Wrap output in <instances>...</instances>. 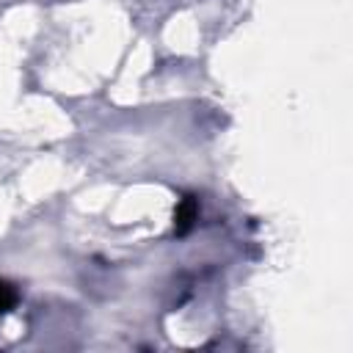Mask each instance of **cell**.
<instances>
[{"label":"cell","mask_w":353,"mask_h":353,"mask_svg":"<svg viewBox=\"0 0 353 353\" xmlns=\"http://www.w3.org/2000/svg\"><path fill=\"white\" fill-rule=\"evenodd\" d=\"M196 215H199V204H196V199H193V196H185V199L179 201L176 212H174V229H176V234H185V232L193 226Z\"/></svg>","instance_id":"cell-1"},{"label":"cell","mask_w":353,"mask_h":353,"mask_svg":"<svg viewBox=\"0 0 353 353\" xmlns=\"http://www.w3.org/2000/svg\"><path fill=\"white\" fill-rule=\"evenodd\" d=\"M14 301H17L14 290H11L8 284H3V281H0V314H3V312H8V309L14 306Z\"/></svg>","instance_id":"cell-2"}]
</instances>
